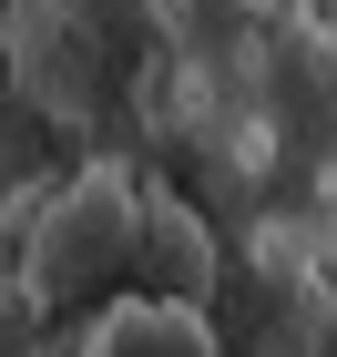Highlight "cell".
<instances>
[{"instance_id": "obj_1", "label": "cell", "mask_w": 337, "mask_h": 357, "mask_svg": "<svg viewBox=\"0 0 337 357\" xmlns=\"http://www.w3.org/2000/svg\"><path fill=\"white\" fill-rule=\"evenodd\" d=\"M297 0H0V52L31 112L112 143H195L225 153L255 41Z\"/></svg>"}, {"instance_id": "obj_2", "label": "cell", "mask_w": 337, "mask_h": 357, "mask_svg": "<svg viewBox=\"0 0 337 357\" xmlns=\"http://www.w3.org/2000/svg\"><path fill=\"white\" fill-rule=\"evenodd\" d=\"M10 286H21L31 327L72 337V327H92L103 306H133V296H153V306H215L225 245H215V225H204V204L184 184L92 153V164H72L61 184H41L21 204Z\"/></svg>"}, {"instance_id": "obj_3", "label": "cell", "mask_w": 337, "mask_h": 357, "mask_svg": "<svg viewBox=\"0 0 337 357\" xmlns=\"http://www.w3.org/2000/svg\"><path fill=\"white\" fill-rule=\"evenodd\" d=\"M215 164L246 194V225L276 266H337V31L307 0L255 41Z\"/></svg>"}, {"instance_id": "obj_4", "label": "cell", "mask_w": 337, "mask_h": 357, "mask_svg": "<svg viewBox=\"0 0 337 357\" xmlns=\"http://www.w3.org/2000/svg\"><path fill=\"white\" fill-rule=\"evenodd\" d=\"M61 357H225V337H215V306H153V296H133V306H103L92 327H72Z\"/></svg>"}]
</instances>
